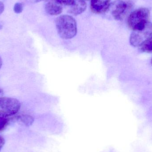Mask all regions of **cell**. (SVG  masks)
<instances>
[{
    "mask_svg": "<svg viewBox=\"0 0 152 152\" xmlns=\"http://www.w3.org/2000/svg\"><path fill=\"white\" fill-rule=\"evenodd\" d=\"M56 26L59 35L63 39H72L77 35V22L70 15H63L58 17L56 19Z\"/></svg>",
    "mask_w": 152,
    "mask_h": 152,
    "instance_id": "1",
    "label": "cell"
},
{
    "mask_svg": "<svg viewBox=\"0 0 152 152\" xmlns=\"http://www.w3.org/2000/svg\"><path fill=\"white\" fill-rule=\"evenodd\" d=\"M150 11L147 8H140L136 10L129 17V27L133 31L144 29L150 22Z\"/></svg>",
    "mask_w": 152,
    "mask_h": 152,
    "instance_id": "2",
    "label": "cell"
},
{
    "mask_svg": "<svg viewBox=\"0 0 152 152\" xmlns=\"http://www.w3.org/2000/svg\"><path fill=\"white\" fill-rule=\"evenodd\" d=\"M20 108V103L18 99L0 97V117L7 118L15 115Z\"/></svg>",
    "mask_w": 152,
    "mask_h": 152,
    "instance_id": "3",
    "label": "cell"
},
{
    "mask_svg": "<svg viewBox=\"0 0 152 152\" xmlns=\"http://www.w3.org/2000/svg\"><path fill=\"white\" fill-rule=\"evenodd\" d=\"M152 34V23L150 22L144 29L133 31L129 38L130 44L134 47L141 46Z\"/></svg>",
    "mask_w": 152,
    "mask_h": 152,
    "instance_id": "4",
    "label": "cell"
},
{
    "mask_svg": "<svg viewBox=\"0 0 152 152\" xmlns=\"http://www.w3.org/2000/svg\"><path fill=\"white\" fill-rule=\"evenodd\" d=\"M128 5L126 3L122 0H116L110 5V10L112 15L116 20L122 19L125 15Z\"/></svg>",
    "mask_w": 152,
    "mask_h": 152,
    "instance_id": "5",
    "label": "cell"
},
{
    "mask_svg": "<svg viewBox=\"0 0 152 152\" xmlns=\"http://www.w3.org/2000/svg\"><path fill=\"white\" fill-rule=\"evenodd\" d=\"M62 4L61 0H45V11L47 13L52 16L59 15L62 12Z\"/></svg>",
    "mask_w": 152,
    "mask_h": 152,
    "instance_id": "6",
    "label": "cell"
},
{
    "mask_svg": "<svg viewBox=\"0 0 152 152\" xmlns=\"http://www.w3.org/2000/svg\"><path fill=\"white\" fill-rule=\"evenodd\" d=\"M110 4V0H91V10L95 13H103L109 9Z\"/></svg>",
    "mask_w": 152,
    "mask_h": 152,
    "instance_id": "7",
    "label": "cell"
},
{
    "mask_svg": "<svg viewBox=\"0 0 152 152\" xmlns=\"http://www.w3.org/2000/svg\"><path fill=\"white\" fill-rule=\"evenodd\" d=\"M86 7L85 0H75L74 3L71 5L69 12L72 15L77 16L84 12Z\"/></svg>",
    "mask_w": 152,
    "mask_h": 152,
    "instance_id": "8",
    "label": "cell"
},
{
    "mask_svg": "<svg viewBox=\"0 0 152 152\" xmlns=\"http://www.w3.org/2000/svg\"><path fill=\"white\" fill-rule=\"evenodd\" d=\"M20 121L27 126H29L34 122V118L33 117L29 115H22L19 118Z\"/></svg>",
    "mask_w": 152,
    "mask_h": 152,
    "instance_id": "9",
    "label": "cell"
},
{
    "mask_svg": "<svg viewBox=\"0 0 152 152\" xmlns=\"http://www.w3.org/2000/svg\"><path fill=\"white\" fill-rule=\"evenodd\" d=\"M142 51L147 53H152V36L141 46Z\"/></svg>",
    "mask_w": 152,
    "mask_h": 152,
    "instance_id": "10",
    "label": "cell"
},
{
    "mask_svg": "<svg viewBox=\"0 0 152 152\" xmlns=\"http://www.w3.org/2000/svg\"><path fill=\"white\" fill-rule=\"evenodd\" d=\"M9 123V120L7 118L0 117V132L4 130Z\"/></svg>",
    "mask_w": 152,
    "mask_h": 152,
    "instance_id": "11",
    "label": "cell"
},
{
    "mask_svg": "<svg viewBox=\"0 0 152 152\" xmlns=\"http://www.w3.org/2000/svg\"><path fill=\"white\" fill-rule=\"evenodd\" d=\"M23 10V5L22 3H17L14 6V11L16 13H20Z\"/></svg>",
    "mask_w": 152,
    "mask_h": 152,
    "instance_id": "12",
    "label": "cell"
},
{
    "mask_svg": "<svg viewBox=\"0 0 152 152\" xmlns=\"http://www.w3.org/2000/svg\"><path fill=\"white\" fill-rule=\"evenodd\" d=\"M63 4L71 6L74 3L75 0H61Z\"/></svg>",
    "mask_w": 152,
    "mask_h": 152,
    "instance_id": "13",
    "label": "cell"
},
{
    "mask_svg": "<svg viewBox=\"0 0 152 152\" xmlns=\"http://www.w3.org/2000/svg\"><path fill=\"white\" fill-rule=\"evenodd\" d=\"M4 143H5V140H4V138L0 136V151L3 147Z\"/></svg>",
    "mask_w": 152,
    "mask_h": 152,
    "instance_id": "14",
    "label": "cell"
},
{
    "mask_svg": "<svg viewBox=\"0 0 152 152\" xmlns=\"http://www.w3.org/2000/svg\"><path fill=\"white\" fill-rule=\"evenodd\" d=\"M4 10V5L0 1V15L2 13Z\"/></svg>",
    "mask_w": 152,
    "mask_h": 152,
    "instance_id": "15",
    "label": "cell"
},
{
    "mask_svg": "<svg viewBox=\"0 0 152 152\" xmlns=\"http://www.w3.org/2000/svg\"><path fill=\"white\" fill-rule=\"evenodd\" d=\"M28 1H29L31 2L37 3L41 1H43V0H28Z\"/></svg>",
    "mask_w": 152,
    "mask_h": 152,
    "instance_id": "16",
    "label": "cell"
},
{
    "mask_svg": "<svg viewBox=\"0 0 152 152\" xmlns=\"http://www.w3.org/2000/svg\"><path fill=\"white\" fill-rule=\"evenodd\" d=\"M2 65V61L1 58L0 57V69Z\"/></svg>",
    "mask_w": 152,
    "mask_h": 152,
    "instance_id": "17",
    "label": "cell"
},
{
    "mask_svg": "<svg viewBox=\"0 0 152 152\" xmlns=\"http://www.w3.org/2000/svg\"><path fill=\"white\" fill-rule=\"evenodd\" d=\"M3 94V90H2L1 88H0V96H1Z\"/></svg>",
    "mask_w": 152,
    "mask_h": 152,
    "instance_id": "18",
    "label": "cell"
},
{
    "mask_svg": "<svg viewBox=\"0 0 152 152\" xmlns=\"http://www.w3.org/2000/svg\"><path fill=\"white\" fill-rule=\"evenodd\" d=\"M151 64H152V60H151Z\"/></svg>",
    "mask_w": 152,
    "mask_h": 152,
    "instance_id": "19",
    "label": "cell"
}]
</instances>
